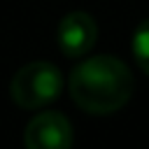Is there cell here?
Returning a JSON list of instances; mask_svg holds the SVG:
<instances>
[{
    "mask_svg": "<svg viewBox=\"0 0 149 149\" xmlns=\"http://www.w3.org/2000/svg\"><path fill=\"white\" fill-rule=\"evenodd\" d=\"M133 74L123 61L109 54L91 56L70 72V95L88 114H112L133 95Z\"/></svg>",
    "mask_w": 149,
    "mask_h": 149,
    "instance_id": "6da1fadb",
    "label": "cell"
},
{
    "mask_svg": "<svg viewBox=\"0 0 149 149\" xmlns=\"http://www.w3.org/2000/svg\"><path fill=\"white\" fill-rule=\"evenodd\" d=\"M63 88V74L54 63L47 61H33L23 65L9 84L12 100L23 109H37L49 102H54L61 95Z\"/></svg>",
    "mask_w": 149,
    "mask_h": 149,
    "instance_id": "7a4b0ae2",
    "label": "cell"
},
{
    "mask_svg": "<svg viewBox=\"0 0 149 149\" xmlns=\"http://www.w3.org/2000/svg\"><path fill=\"white\" fill-rule=\"evenodd\" d=\"M26 149H70L72 147V126L61 112H40L35 114L23 130Z\"/></svg>",
    "mask_w": 149,
    "mask_h": 149,
    "instance_id": "3957f363",
    "label": "cell"
},
{
    "mask_svg": "<svg viewBox=\"0 0 149 149\" xmlns=\"http://www.w3.org/2000/svg\"><path fill=\"white\" fill-rule=\"evenodd\" d=\"M56 37H58L61 51L68 58H79V56H86L93 49V44L98 40V26H95L91 14L70 12L61 19Z\"/></svg>",
    "mask_w": 149,
    "mask_h": 149,
    "instance_id": "277c9868",
    "label": "cell"
},
{
    "mask_svg": "<svg viewBox=\"0 0 149 149\" xmlns=\"http://www.w3.org/2000/svg\"><path fill=\"white\" fill-rule=\"evenodd\" d=\"M133 56L144 74H149V19H144L133 35Z\"/></svg>",
    "mask_w": 149,
    "mask_h": 149,
    "instance_id": "5b68a950",
    "label": "cell"
}]
</instances>
